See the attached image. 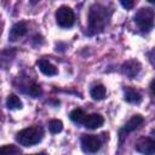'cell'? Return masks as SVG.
I'll list each match as a JSON object with an SVG mask.
<instances>
[{
  "label": "cell",
  "mask_w": 155,
  "mask_h": 155,
  "mask_svg": "<svg viewBox=\"0 0 155 155\" xmlns=\"http://www.w3.org/2000/svg\"><path fill=\"white\" fill-rule=\"evenodd\" d=\"M38 65H39L40 71H41L42 74L47 75V76H53V75H56V74L58 73V71H57V68H56L52 63H50L47 59H45V58L40 59V61L38 62Z\"/></svg>",
  "instance_id": "8fae6325"
},
{
  "label": "cell",
  "mask_w": 155,
  "mask_h": 155,
  "mask_svg": "<svg viewBox=\"0 0 155 155\" xmlns=\"http://www.w3.org/2000/svg\"><path fill=\"white\" fill-rule=\"evenodd\" d=\"M29 93L33 96V97H36V96H39V93H40V87L38 86V85H30V87H29Z\"/></svg>",
  "instance_id": "ac0fdd59"
},
{
  "label": "cell",
  "mask_w": 155,
  "mask_h": 155,
  "mask_svg": "<svg viewBox=\"0 0 155 155\" xmlns=\"http://www.w3.org/2000/svg\"><path fill=\"white\" fill-rule=\"evenodd\" d=\"M28 31V27L24 22H18L16 23L12 29H11V33H10V39L11 40H17L19 38H22L23 35H25Z\"/></svg>",
  "instance_id": "30bf717a"
},
{
  "label": "cell",
  "mask_w": 155,
  "mask_h": 155,
  "mask_svg": "<svg viewBox=\"0 0 155 155\" xmlns=\"http://www.w3.org/2000/svg\"><path fill=\"white\" fill-rule=\"evenodd\" d=\"M104 122V119L102 115L99 114H90V115H86L85 120H84V125L86 128H90V130H96L98 127H101Z\"/></svg>",
  "instance_id": "9c48e42d"
},
{
  "label": "cell",
  "mask_w": 155,
  "mask_h": 155,
  "mask_svg": "<svg viewBox=\"0 0 155 155\" xmlns=\"http://www.w3.org/2000/svg\"><path fill=\"white\" fill-rule=\"evenodd\" d=\"M91 97L93 99H97V101H101L105 97V93H107V90L103 85H96L94 87H92L91 90Z\"/></svg>",
  "instance_id": "4fadbf2b"
},
{
  "label": "cell",
  "mask_w": 155,
  "mask_h": 155,
  "mask_svg": "<svg viewBox=\"0 0 155 155\" xmlns=\"http://www.w3.org/2000/svg\"><path fill=\"white\" fill-rule=\"evenodd\" d=\"M48 128H50V131L52 133H58V132H61L63 130V122L61 120H56V119L51 120L48 122Z\"/></svg>",
  "instance_id": "e0dca14e"
},
{
  "label": "cell",
  "mask_w": 155,
  "mask_h": 155,
  "mask_svg": "<svg viewBox=\"0 0 155 155\" xmlns=\"http://www.w3.org/2000/svg\"><path fill=\"white\" fill-rule=\"evenodd\" d=\"M102 145L101 139L94 134H84L81 137V148L85 153H97Z\"/></svg>",
  "instance_id": "5b68a950"
},
{
  "label": "cell",
  "mask_w": 155,
  "mask_h": 155,
  "mask_svg": "<svg viewBox=\"0 0 155 155\" xmlns=\"http://www.w3.org/2000/svg\"><path fill=\"white\" fill-rule=\"evenodd\" d=\"M125 101L128 103H139L142 101V96L137 90H134L132 87H126L125 88Z\"/></svg>",
  "instance_id": "7c38bea8"
},
{
  "label": "cell",
  "mask_w": 155,
  "mask_h": 155,
  "mask_svg": "<svg viewBox=\"0 0 155 155\" xmlns=\"http://www.w3.org/2000/svg\"><path fill=\"white\" fill-rule=\"evenodd\" d=\"M134 149L143 155H154L155 154V142L149 137H142L136 142Z\"/></svg>",
  "instance_id": "8992f818"
},
{
  "label": "cell",
  "mask_w": 155,
  "mask_h": 155,
  "mask_svg": "<svg viewBox=\"0 0 155 155\" xmlns=\"http://www.w3.org/2000/svg\"><path fill=\"white\" fill-rule=\"evenodd\" d=\"M69 116H70V120H71V121H74V122H76V124H82L84 120H85V117H86V114L84 113L82 109L76 108V109H74V110L70 111Z\"/></svg>",
  "instance_id": "5bb4252c"
},
{
  "label": "cell",
  "mask_w": 155,
  "mask_h": 155,
  "mask_svg": "<svg viewBox=\"0 0 155 155\" xmlns=\"http://www.w3.org/2000/svg\"><path fill=\"white\" fill-rule=\"evenodd\" d=\"M6 105L8 109H21L22 101L16 94H8V97L6 99Z\"/></svg>",
  "instance_id": "9a60e30c"
},
{
  "label": "cell",
  "mask_w": 155,
  "mask_h": 155,
  "mask_svg": "<svg viewBox=\"0 0 155 155\" xmlns=\"http://www.w3.org/2000/svg\"><path fill=\"white\" fill-rule=\"evenodd\" d=\"M27 155H29V154H27ZM33 155H46L45 153H40V154H33Z\"/></svg>",
  "instance_id": "ffe728a7"
},
{
  "label": "cell",
  "mask_w": 155,
  "mask_h": 155,
  "mask_svg": "<svg viewBox=\"0 0 155 155\" xmlns=\"http://www.w3.org/2000/svg\"><path fill=\"white\" fill-rule=\"evenodd\" d=\"M134 22L140 30L149 31L154 25V11L149 7L140 8L134 16Z\"/></svg>",
  "instance_id": "3957f363"
},
{
  "label": "cell",
  "mask_w": 155,
  "mask_h": 155,
  "mask_svg": "<svg viewBox=\"0 0 155 155\" xmlns=\"http://www.w3.org/2000/svg\"><path fill=\"white\" fill-rule=\"evenodd\" d=\"M143 121H144V119H143V116L142 115H133L127 122H126V125L124 126V128L120 131V138H121V140L124 139V137H125V134H127V133H130V132H132V131H134L136 128H138L142 124H143Z\"/></svg>",
  "instance_id": "52a82bcc"
},
{
  "label": "cell",
  "mask_w": 155,
  "mask_h": 155,
  "mask_svg": "<svg viewBox=\"0 0 155 155\" xmlns=\"http://www.w3.org/2000/svg\"><path fill=\"white\" fill-rule=\"evenodd\" d=\"M0 155H19V149L13 144H7L0 148Z\"/></svg>",
  "instance_id": "2e32d148"
},
{
  "label": "cell",
  "mask_w": 155,
  "mask_h": 155,
  "mask_svg": "<svg viewBox=\"0 0 155 155\" xmlns=\"http://www.w3.org/2000/svg\"><path fill=\"white\" fill-rule=\"evenodd\" d=\"M121 5L125 7V8H127V10H131L132 7H133V5H134V2L132 1V0H121Z\"/></svg>",
  "instance_id": "d6986e66"
},
{
  "label": "cell",
  "mask_w": 155,
  "mask_h": 155,
  "mask_svg": "<svg viewBox=\"0 0 155 155\" xmlns=\"http://www.w3.org/2000/svg\"><path fill=\"white\" fill-rule=\"evenodd\" d=\"M56 21H57V24L62 28L71 27L74 24V21H75V16H74L73 10L68 6H61L56 11Z\"/></svg>",
  "instance_id": "277c9868"
},
{
  "label": "cell",
  "mask_w": 155,
  "mask_h": 155,
  "mask_svg": "<svg viewBox=\"0 0 155 155\" xmlns=\"http://www.w3.org/2000/svg\"><path fill=\"white\" fill-rule=\"evenodd\" d=\"M139 71H140V64H139V62H137L134 59L127 61L126 63L122 64V73L131 79L136 78Z\"/></svg>",
  "instance_id": "ba28073f"
},
{
  "label": "cell",
  "mask_w": 155,
  "mask_h": 155,
  "mask_svg": "<svg viewBox=\"0 0 155 155\" xmlns=\"http://www.w3.org/2000/svg\"><path fill=\"white\" fill-rule=\"evenodd\" d=\"M108 10L102 5H93L88 15V29L91 34H96L103 30L108 22Z\"/></svg>",
  "instance_id": "6da1fadb"
},
{
  "label": "cell",
  "mask_w": 155,
  "mask_h": 155,
  "mask_svg": "<svg viewBox=\"0 0 155 155\" xmlns=\"http://www.w3.org/2000/svg\"><path fill=\"white\" fill-rule=\"evenodd\" d=\"M42 137H44V130L40 126H31L19 131L16 136V139L21 145L30 147L38 144L42 139Z\"/></svg>",
  "instance_id": "7a4b0ae2"
}]
</instances>
